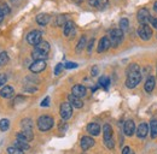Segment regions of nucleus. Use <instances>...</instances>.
Returning a JSON list of instances; mask_svg holds the SVG:
<instances>
[{"mask_svg":"<svg viewBox=\"0 0 157 154\" xmlns=\"http://www.w3.org/2000/svg\"><path fill=\"white\" fill-rule=\"evenodd\" d=\"M150 133H151V137L152 138H156L157 137V120L156 119H152L150 122Z\"/></svg>","mask_w":157,"mask_h":154,"instance_id":"b1692460","label":"nucleus"},{"mask_svg":"<svg viewBox=\"0 0 157 154\" xmlns=\"http://www.w3.org/2000/svg\"><path fill=\"white\" fill-rule=\"evenodd\" d=\"M150 17H151V15H150V12H149L147 9H140V10L138 11L137 18L140 24H146V23H149V22H150Z\"/></svg>","mask_w":157,"mask_h":154,"instance_id":"0eeeda50","label":"nucleus"},{"mask_svg":"<svg viewBox=\"0 0 157 154\" xmlns=\"http://www.w3.org/2000/svg\"><path fill=\"white\" fill-rule=\"evenodd\" d=\"M32 57L34 58L35 60H45V59L47 58V54H45V53H42V52H39V51L34 50L33 53H32Z\"/></svg>","mask_w":157,"mask_h":154,"instance_id":"bb28decb","label":"nucleus"},{"mask_svg":"<svg viewBox=\"0 0 157 154\" xmlns=\"http://www.w3.org/2000/svg\"><path fill=\"white\" fill-rule=\"evenodd\" d=\"M103 134H104V141L105 140H111L113 138V129L109 124H105L103 128Z\"/></svg>","mask_w":157,"mask_h":154,"instance_id":"4be33fe9","label":"nucleus"},{"mask_svg":"<svg viewBox=\"0 0 157 154\" xmlns=\"http://www.w3.org/2000/svg\"><path fill=\"white\" fill-rule=\"evenodd\" d=\"M155 84H156L155 77L149 76L147 79H146V82H145V84H144V88H145V90H146L147 93H151V92L154 90V88H155Z\"/></svg>","mask_w":157,"mask_h":154,"instance_id":"6ab92c4d","label":"nucleus"},{"mask_svg":"<svg viewBox=\"0 0 157 154\" xmlns=\"http://www.w3.org/2000/svg\"><path fill=\"white\" fill-rule=\"evenodd\" d=\"M21 127L23 130H33V122L29 118H25L21 122Z\"/></svg>","mask_w":157,"mask_h":154,"instance_id":"5701e85b","label":"nucleus"},{"mask_svg":"<svg viewBox=\"0 0 157 154\" xmlns=\"http://www.w3.org/2000/svg\"><path fill=\"white\" fill-rule=\"evenodd\" d=\"M87 131L92 135V136H97L100 133V127H99V124H97V123H90L87 125Z\"/></svg>","mask_w":157,"mask_h":154,"instance_id":"412c9836","label":"nucleus"},{"mask_svg":"<svg viewBox=\"0 0 157 154\" xmlns=\"http://www.w3.org/2000/svg\"><path fill=\"white\" fill-rule=\"evenodd\" d=\"M129 153H131L129 147H124V148L122 149V154H129Z\"/></svg>","mask_w":157,"mask_h":154,"instance_id":"a18cd8bd","label":"nucleus"},{"mask_svg":"<svg viewBox=\"0 0 157 154\" xmlns=\"http://www.w3.org/2000/svg\"><path fill=\"white\" fill-rule=\"evenodd\" d=\"M154 10L156 11V13H157V1H155V4H154Z\"/></svg>","mask_w":157,"mask_h":154,"instance_id":"de8ad7c7","label":"nucleus"},{"mask_svg":"<svg viewBox=\"0 0 157 154\" xmlns=\"http://www.w3.org/2000/svg\"><path fill=\"white\" fill-rule=\"evenodd\" d=\"M0 10H1L5 15L10 13V7H9V6H7V4H6V2H4V1H2V2H0Z\"/></svg>","mask_w":157,"mask_h":154,"instance_id":"f704fd0d","label":"nucleus"},{"mask_svg":"<svg viewBox=\"0 0 157 154\" xmlns=\"http://www.w3.org/2000/svg\"><path fill=\"white\" fill-rule=\"evenodd\" d=\"M63 34L68 38H71L75 35V25L71 20H68L64 25H63Z\"/></svg>","mask_w":157,"mask_h":154,"instance_id":"1a4fd4ad","label":"nucleus"},{"mask_svg":"<svg viewBox=\"0 0 157 154\" xmlns=\"http://www.w3.org/2000/svg\"><path fill=\"white\" fill-rule=\"evenodd\" d=\"M104 143H105L106 148H109V149H113L114 148V141H113V138L111 140H105Z\"/></svg>","mask_w":157,"mask_h":154,"instance_id":"e433bc0d","label":"nucleus"},{"mask_svg":"<svg viewBox=\"0 0 157 154\" xmlns=\"http://www.w3.org/2000/svg\"><path fill=\"white\" fill-rule=\"evenodd\" d=\"M97 2H98V0H88V4L91 5V6H97Z\"/></svg>","mask_w":157,"mask_h":154,"instance_id":"c03bdc74","label":"nucleus"},{"mask_svg":"<svg viewBox=\"0 0 157 154\" xmlns=\"http://www.w3.org/2000/svg\"><path fill=\"white\" fill-rule=\"evenodd\" d=\"M108 6H109V0H98L96 7H97L98 10H100V11H103V10H105Z\"/></svg>","mask_w":157,"mask_h":154,"instance_id":"c756f323","label":"nucleus"},{"mask_svg":"<svg viewBox=\"0 0 157 154\" xmlns=\"http://www.w3.org/2000/svg\"><path fill=\"white\" fill-rule=\"evenodd\" d=\"M53 123H55V120L51 116H41L38 119V128L40 131H48L53 127Z\"/></svg>","mask_w":157,"mask_h":154,"instance_id":"f03ea898","label":"nucleus"},{"mask_svg":"<svg viewBox=\"0 0 157 154\" xmlns=\"http://www.w3.org/2000/svg\"><path fill=\"white\" fill-rule=\"evenodd\" d=\"M35 50L39 51V52L45 53V54H47V53L50 52V43H48L47 41H42V40H41L39 43L35 46Z\"/></svg>","mask_w":157,"mask_h":154,"instance_id":"a211bd4d","label":"nucleus"},{"mask_svg":"<svg viewBox=\"0 0 157 154\" xmlns=\"http://www.w3.org/2000/svg\"><path fill=\"white\" fill-rule=\"evenodd\" d=\"M138 35L141 40L147 41L152 36V30L147 24H140V27L138 28Z\"/></svg>","mask_w":157,"mask_h":154,"instance_id":"39448f33","label":"nucleus"},{"mask_svg":"<svg viewBox=\"0 0 157 154\" xmlns=\"http://www.w3.org/2000/svg\"><path fill=\"white\" fill-rule=\"evenodd\" d=\"M15 94V90L11 86H4V88L0 89V96L1 97H5V99H10Z\"/></svg>","mask_w":157,"mask_h":154,"instance_id":"4468645a","label":"nucleus"},{"mask_svg":"<svg viewBox=\"0 0 157 154\" xmlns=\"http://www.w3.org/2000/svg\"><path fill=\"white\" fill-rule=\"evenodd\" d=\"M64 68L65 69H75V68H78V64L76 63H71V61H68V63H65V65H64Z\"/></svg>","mask_w":157,"mask_h":154,"instance_id":"c9c22d12","label":"nucleus"},{"mask_svg":"<svg viewBox=\"0 0 157 154\" xmlns=\"http://www.w3.org/2000/svg\"><path fill=\"white\" fill-rule=\"evenodd\" d=\"M91 75H92V76H97V75H98V68H97V66H93V68H92Z\"/></svg>","mask_w":157,"mask_h":154,"instance_id":"37998d69","label":"nucleus"},{"mask_svg":"<svg viewBox=\"0 0 157 154\" xmlns=\"http://www.w3.org/2000/svg\"><path fill=\"white\" fill-rule=\"evenodd\" d=\"M10 128V122L9 119H1L0 120V130L1 131H7Z\"/></svg>","mask_w":157,"mask_h":154,"instance_id":"c85d7f7f","label":"nucleus"},{"mask_svg":"<svg viewBox=\"0 0 157 154\" xmlns=\"http://www.w3.org/2000/svg\"><path fill=\"white\" fill-rule=\"evenodd\" d=\"M42 38V33L40 30H33L27 35V42L32 46H36Z\"/></svg>","mask_w":157,"mask_h":154,"instance_id":"423d86ee","label":"nucleus"},{"mask_svg":"<svg viewBox=\"0 0 157 154\" xmlns=\"http://www.w3.org/2000/svg\"><path fill=\"white\" fill-rule=\"evenodd\" d=\"M149 23H151V25H152L155 29H157V18H156V17H152V16H151V17H150V22H149Z\"/></svg>","mask_w":157,"mask_h":154,"instance_id":"ea45409f","label":"nucleus"},{"mask_svg":"<svg viewBox=\"0 0 157 154\" xmlns=\"http://www.w3.org/2000/svg\"><path fill=\"white\" fill-rule=\"evenodd\" d=\"M48 105H50V97L47 96V97H45L44 101H41V107H47Z\"/></svg>","mask_w":157,"mask_h":154,"instance_id":"a19ab883","label":"nucleus"},{"mask_svg":"<svg viewBox=\"0 0 157 154\" xmlns=\"http://www.w3.org/2000/svg\"><path fill=\"white\" fill-rule=\"evenodd\" d=\"M33 137H34L33 130H23L22 133H18V134H17V138H18V140H22V141H25V142L32 141Z\"/></svg>","mask_w":157,"mask_h":154,"instance_id":"2eb2a0df","label":"nucleus"},{"mask_svg":"<svg viewBox=\"0 0 157 154\" xmlns=\"http://www.w3.org/2000/svg\"><path fill=\"white\" fill-rule=\"evenodd\" d=\"M109 38H110L111 46L113 47H117L118 45L122 42V40H123V31L121 29H113L110 31Z\"/></svg>","mask_w":157,"mask_h":154,"instance_id":"7ed1b4c3","label":"nucleus"},{"mask_svg":"<svg viewBox=\"0 0 157 154\" xmlns=\"http://www.w3.org/2000/svg\"><path fill=\"white\" fill-rule=\"evenodd\" d=\"M67 22H68V20H67V18H65V16H63V15H59V16H57V17L55 18V22H53V24H55L56 27H62V25H64Z\"/></svg>","mask_w":157,"mask_h":154,"instance_id":"a878e982","label":"nucleus"},{"mask_svg":"<svg viewBox=\"0 0 157 154\" xmlns=\"http://www.w3.org/2000/svg\"><path fill=\"white\" fill-rule=\"evenodd\" d=\"M123 131L127 136H132L136 131V124L133 120H127L123 124Z\"/></svg>","mask_w":157,"mask_h":154,"instance_id":"f8f14e48","label":"nucleus"},{"mask_svg":"<svg viewBox=\"0 0 157 154\" xmlns=\"http://www.w3.org/2000/svg\"><path fill=\"white\" fill-rule=\"evenodd\" d=\"M99 84L104 88V89H108L109 86H110V78L106 76H103L99 78Z\"/></svg>","mask_w":157,"mask_h":154,"instance_id":"cd10ccee","label":"nucleus"},{"mask_svg":"<svg viewBox=\"0 0 157 154\" xmlns=\"http://www.w3.org/2000/svg\"><path fill=\"white\" fill-rule=\"evenodd\" d=\"M111 46V42H110V38L108 36H104V38H100L98 45V53H101V52H105L109 50V47Z\"/></svg>","mask_w":157,"mask_h":154,"instance_id":"9b49d317","label":"nucleus"},{"mask_svg":"<svg viewBox=\"0 0 157 154\" xmlns=\"http://www.w3.org/2000/svg\"><path fill=\"white\" fill-rule=\"evenodd\" d=\"M73 1H75V2H81L82 0H73Z\"/></svg>","mask_w":157,"mask_h":154,"instance_id":"09e8293b","label":"nucleus"},{"mask_svg":"<svg viewBox=\"0 0 157 154\" xmlns=\"http://www.w3.org/2000/svg\"><path fill=\"white\" fill-rule=\"evenodd\" d=\"M149 133V125L146 123H140L137 129V136L139 138H145Z\"/></svg>","mask_w":157,"mask_h":154,"instance_id":"ddd939ff","label":"nucleus"},{"mask_svg":"<svg viewBox=\"0 0 157 154\" xmlns=\"http://www.w3.org/2000/svg\"><path fill=\"white\" fill-rule=\"evenodd\" d=\"M93 45H94V38H91V41H90V43H88V47H87V51H88V53H91V52H92Z\"/></svg>","mask_w":157,"mask_h":154,"instance_id":"79ce46f5","label":"nucleus"},{"mask_svg":"<svg viewBox=\"0 0 157 154\" xmlns=\"http://www.w3.org/2000/svg\"><path fill=\"white\" fill-rule=\"evenodd\" d=\"M85 45H86V36H82V38L78 40V45H76V52H78V53H80V52L83 50Z\"/></svg>","mask_w":157,"mask_h":154,"instance_id":"7c9ffc66","label":"nucleus"},{"mask_svg":"<svg viewBox=\"0 0 157 154\" xmlns=\"http://www.w3.org/2000/svg\"><path fill=\"white\" fill-rule=\"evenodd\" d=\"M94 140L92 138V137H90V136H83L82 138H81V142H80V145H81V148L83 149V151H87V149H90V148H92L93 146H94Z\"/></svg>","mask_w":157,"mask_h":154,"instance_id":"9d476101","label":"nucleus"},{"mask_svg":"<svg viewBox=\"0 0 157 154\" xmlns=\"http://www.w3.org/2000/svg\"><path fill=\"white\" fill-rule=\"evenodd\" d=\"M59 113L63 120H68L71 118L73 116V106L70 105V102H63L60 105V108H59Z\"/></svg>","mask_w":157,"mask_h":154,"instance_id":"20e7f679","label":"nucleus"},{"mask_svg":"<svg viewBox=\"0 0 157 154\" xmlns=\"http://www.w3.org/2000/svg\"><path fill=\"white\" fill-rule=\"evenodd\" d=\"M7 61H9V56H7V53H6V52L0 53V66L7 64Z\"/></svg>","mask_w":157,"mask_h":154,"instance_id":"72a5a7b5","label":"nucleus"},{"mask_svg":"<svg viewBox=\"0 0 157 154\" xmlns=\"http://www.w3.org/2000/svg\"><path fill=\"white\" fill-rule=\"evenodd\" d=\"M4 15H5V13L0 10V23H1V22H2V19H4Z\"/></svg>","mask_w":157,"mask_h":154,"instance_id":"49530a36","label":"nucleus"},{"mask_svg":"<svg viewBox=\"0 0 157 154\" xmlns=\"http://www.w3.org/2000/svg\"><path fill=\"white\" fill-rule=\"evenodd\" d=\"M63 68H64V65H63V64H57V65H56V68H55V75H59Z\"/></svg>","mask_w":157,"mask_h":154,"instance_id":"4c0bfd02","label":"nucleus"},{"mask_svg":"<svg viewBox=\"0 0 157 154\" xmlns=\"http://www.w3.org/2000/svg\"><path fill=\"white\" fill-rule=\"evenodd\" d=\"M15 146L17 147V148H20L22 151H27V149H29V145H28V142H25V141H22V140H16V142H15Z\"/></svg>","mask_w":157,"mask_h":154,"instance_id":"393cba45","label":"nucleus"},{"mask_svg":"<svg viewBox=\"0 0 157 154\" xmlns=\"http://www.w3.org/2000/svg\"><path fill=\"white\" fill-rule=\"evenodd\" d=\"M141 79L140 74V68L138 64H131L127 68V79H126V86L127 88H136Z\"/></svg>","mask_w":157,"mask_h":154,"instance_id":"f257e3e1","label":"nucleus"},{"mask_svg":"<svg viewBox=\"0 0 157 154\" xmlns=\"http://www.w3.org/2000/svg\"><path fill=\"white\" fill-rule=\"evenodd\" d=\"M7 153H9V154H24V153H23V151H22V149H20V148H17L16 146L9 147V148H7Z\"/></svg>","mask_w":157,"mask_h":154,"instance_id":"473e14b6","label":"nucleus"},{"mask_svg":"<svg viewBox=\"0 0 157 154\" xmlns=\"http://www.w3.org/2000/svg\"><path fill=\"white\" fill-rule=\"evenodd\" d=\"M50 20H51V16L47 13H40L36 16V23L39 25H46V24H48Z\"/></svg>","mask_w":157,"mask_h":154,"instance_id":"aec40b11","label":"nucleus"},{"mask_svg":"<svg viewBox=\"0 0 157 154\" xmlns=\"http://www.w3.org/2000/svg\"><path fill=\"white\" fill-rule=\"evenodd\" d=\"M46 69V61L45 60H35L30 66H29V70L34 74H39L41 71H44Z\"/></svg>","mask_w":157,"mask_h":154,"instance_id":"6e6552de","label":"nucleus"},{"mask_svg":"<svg viewBox=\"0 0 157 154\" xmlns=\"http://www.w3.org/2000/svg\"><path fill=\"white\" fill-rule=\"evenodd\" d=\"M68 99H69L70 105L73 107H75V108H81L83 106V102H82L81 97H78V96H75L74 94H70V95L68 96Z\"/></svg>","mask_w":157,"mask_h":154,"instance_id":"f3484780","label":"nucleus"},{"mask_svg":"<svg viewBox=\"0 0 157 154\" xmlns=\"http://www.w3.org/2000/svg\"><path fill=\"white\" fill-rule=\"evenodd\" d=\"M128 27H129V20L127 18H122L120 20V29L122 31H126L128 29Z\"/></svg>","mask_w":157,"mask_h":154,"instance_id":"2f4dec72","label":"nucleus"},{"mask_svg":"<svg viewBox=\"0 0 157 154\" xmlns=\"http://www.w3.org/2000/svg\"><path fill=\"white\" fill-rule=\"evenodd\" d=\"M6 81H7V77H6V75L0 74V87H2V86L6 83Z\"/></svg>","mask_w":157,"mask_h":154,"instance_id":"58836bf2","label":"nucleus"},{"mask_svg":"<svg viewBox=\"0 0 157 154\" xmlns=\"http://www.w3.org/2000/svg\"><path fill=\"white\" fill-rule=\"evenodd\" d=\"M71 93L75 96H78V97H83L86 95V87L82 86V84H76V86L73 87Z\"/></svg>","mask_w":157,"mask_h":154,"instance_id":"dca6fc26","label":"nucleus"}]
</instances>
